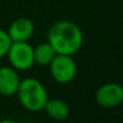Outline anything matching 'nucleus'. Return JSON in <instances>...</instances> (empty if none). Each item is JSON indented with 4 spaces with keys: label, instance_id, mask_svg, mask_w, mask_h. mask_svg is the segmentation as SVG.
Returning <instances> with one entry per match:
<instances>
[{
    "label": "nucleus",
    "instance_id": "1",
    "mask_svg": "<svg viewBox=\"0 0 123 123\" xmlns=\"http://www.w3.org/2000/svg\"><path fill=\"white\" fill-rule=\"evenodd\" d=\"M48 43L54 48L56 54L73 56L82 47L84 35L81 29L75 23L60 20L49 29Z\"/></svg>",
    "mask_w": 123,
    "mask_h": 123
},
{
    "label": "nucleus",
    "instance_id": "2",
    "mask_svg": "<svg viewBox=\"0 0 123 123\" xmlns=\"http://www.w3.org/2000/svg\"><path fill=\"white\" fill-rule=\"evenodd\" d=\"M16 94L22 106L29 111L43 110L47 100L49 99L47 88L35 78H25L20 80Z\"/></svg>",
    "mask_w": 123,
    "mask_h": 123
},
{
    "label": "nucleus",
    "instance_id": "3",
    "mask_svg": "<svg viewBox=\"0 0 123 123\" xmlns=\"http://www.w3.org/2000/svg\"><path fill=\"white\" fill-rule=\"evenodd\" d=\"M7 59L16 71H28L35 65L34 47L26 42H12L7 51Z\"/></svg>",
    "mask_w": 123,
    "mask_h": 123
},
{
    "label": "nucleus",
    "instance_id": "4",
    "mask_svg": "<svg viewBox=\"0 0 123 123\" xmlns=\"http://www.w3.org/2000/svg\"><path fill=\"white\" fill-rule=\"evenodd\" d=\"M49 68L53 79L59 84H68L77 75V63L72 55L56 54Z\"/></svg>",
    "mask_w": 123,
    "mask_h": 123
},
{
    "label": "nucleus",
    "instance_id": "5",
    "mask_svg": "<svg viewBox=\"0 0 123 123\" xmlns=\"http://www.w3.org/2000/svg\"><path fill=\"white\" fill-rule=\"evenodd\" d=\"M96 102L99 106L111 109L123 103V86L117 82H106L96 92Z\"/></svg>",
    "mask_w": 123,
    "mask_h": 123
},
{
    "label": "nucleus",
    "instance_id": "6",
    "mask_svg": "<svg viewBox=\"0 0 123 123\" xmlns=\"http://www.w3.org/2000/svg\"><path fill=\"white\" fill-rule=\"evenodd\" d=\"M35 32V25L29 18H18L12 22L8 28V36L12 42L29 41Z\"/></svg>",
    "mask_w": 123,
    "mask_h": 123
},
{
    "label": "nucleus",
    "instance_id": "7",
    "mask_svg": "<svg viewBox=\"0 0 123 123\" xmlns=\"http://www.w3.org/2000/svg\"><path fill=\"white\" fill-rule=\"evenodd\" d=\"M20 78L13 67H0V94L11 97L17 93Z\"/></svg>",
    "mask_w": 123,
    "mask_h": 123
},
{
    "label": "nucleus",
    "instance_id": "8",
    "mask_svg": "<svg viewBox=\"0 0 123 123\" xmlns=\"http://www.w3.org/2000/svg\"><path fill=\"white\" fill-rule=\"evenodd\" d=\"M43 110L54 121H65L69 116V106L62 99H48Z\"/></svg>",
    "mask_w": 123,
    "mask_h": 123
},
{
    "label": "nucleus",
    "instance_id": "9",
    "mask_svg": "<svg viewBox=\"0 0 123 123\" xmlns=\"http://www.w3.org/2000/svg\"><path fill=\"white\" fill-rule=\"evenodd\" d=\"M55 55L56 51L48 42L40 43L36 48H34V60L35 63L40 66H49Z\"/></svg>",
    "mask_w": 123,
    "mask_h": 123
},
{
    "label": "nucleus",
    "instance_id": "10",
    "mask_svg": "<svg viewBox=\"0 0 123 123\" xmlns=\"http://www.w3.org/2000/svg\"><path fill=\"white\" fill-rule=\"evenodd\" d=\"M11 43H12V40L10 38L7 31L0 29V59L5 57L7 55V51L11 47Z\"/></svg>",
    "mask_w": 123,
    "mask_h": 123
},
{
    "label": "nucleus",
    "instance_id": "11",
    "mask_svg": "<svg viewBox=\"0 0 123 123\" xmlns=\"http://www.w3.org/2000/svg\"><path fill=\"white\" fill-rule=\"evenodd\" d=\"M0 123H18L17 121H14V120H12V118H4V120H1Z\"/></svg>",
    "mask_w": 123,
    "mask_h": 123
}]
</instances>
